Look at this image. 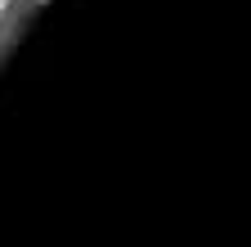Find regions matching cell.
<instances>
[{
    "mask_svg": "<svg viewBox=\"0 0 251 247\" xmlns=\"http://www.w3.org/2000/svg\"><path fill=\"white\" fill-rule=\"evenodd\" d=\"M0 5H5V0H0Z\"/></svg>",
    "mask_w": 251,
    "mask_h": 247,
    "instance_id": "6da1fadb",
    "label": "cell"
}]
</instances>
